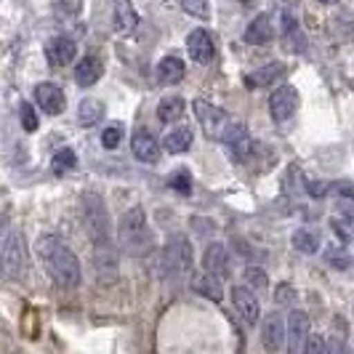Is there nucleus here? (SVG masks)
<instances>
[{
  "mask_svg": "<svg viewBox=\"0 0 354 354\" xmlns=\"http://www.w3.org/2000/svg\"><path fill=\"white\" fill-rule=\"evenodd\" d=\"M77 165V155L72 152V147H62L59 152H53L51 158V168L56 174H64V171H72Z\"/></svg>",
  "mask_w": 354,
  "mask_h": 354,
  "instance_id": "c85d7f7f",
  "label": "nucleus"
},
{
  "mask_svg": "<svg viewBox=\"0 0 354 354\" xmlns=\"http://www.w3.org/2000/svg\"><path fill=\"white\" fill-rule=\"evenodd\" d=\"M131 152H133V158L142 160V162H158L160 160V144L149 131L139 128V131L131 136Z\"/></svg>",
  "mask_w": 354,
  "mask_h": 354,
  "instance_id": "f3484780",
  "label": "nucleus"
},
{
  "mask_svg": "<svg viewBox=\"0 0 354 354\" xmlns=\"http://www.w3.org/2000/svg\"><path fill=\"white\" fill-rule=\"evenodd\" d=\"M118 240L120 248L131 256H147L155 245V234L147 224V213L142 205H133L131 211H125L118 221Z\"/></svg>",
  "mask_w": 354,
  "mask_h": 354,
  "instance_id": "f03ea898",
  "label": "nucleus"
},
{
  "mask_svg": "<svg viewBox=\"0 0 354 354\" xmlns=\"http://www.w3.org/2000/svg\"><path fill=\"white\" fill-rule=\"evenodd\" d=\"M187 51L192 56V62L197 64H211L213 56H216V46H213V35L208 30L197 27L187 35Z\"/></svg>",
  "mask_w": 354,
  "mask_h": 354,
  "instance_id": "f8f14e48",
  "label": "nucleus"
},
{
  "mask_svg": "<svg viewBox=\"0 0 354 354\" xmlns=\"http://www.w3.org/2000/svg\"><path fill=\"white\" fill-rule=\"evenodd\" d=\"M77 120L83 128H93L104 120V104L99 99H83L77 104Z\"/></svg>",
  "mask_w": 354,
  "mask_h": 354,
  "instance_id": "393cba45",
  "label": "nucleus"
},
{
  "mask_svg": "<svg viewBox=\"0 0 354 354\" xmlns=\"http://www.w3.org/2000/svg\"><path fill=\"white\" fill-rule=\"evenodd\" d=\"M93 269H96L99 283H115V277H118V250L112 243L93 245Z\"/></svg>",
  "mask_w": 354,
  "mask_h": 354,
  "instance_id": "9b49d317",
  "label": "nucleus"
},
{
  "mask_svg": "<svg viewBox=\"0 0 354 354\" xmlns=\"http://www.w3.org/2000/svg\"><path fill=\"white\" fill-rule=\"evenodd\" d=\"M299 102H301V99H299V91L293 88V86H280V88L269 96L272 120H277V123L290 120V118L296 115V109H299Z\"/></svg>",
  "mask_w": 354,
  "mask_h": 354,
  "instance_id": "1a4fd4ad",
  "label": "nucleus"
},
{
  "mask_svg": "<svg viewBox=\"0 0 354 354\" xmlns=\"http://www.w3.org/2000/svg\"><path fill=\"white\" fill-rule=\"evenodd\" d=\"M181 8L197 19H208V14H211L208 0H181Z\"/></svg>",
  "mask_w": 354,
  "mask_h": 354,
  "instance_id": "72a5a7b5",
  "label": "nucleus"
},
{
  "mask_svg": "<svg viewBox=\"0 0 354 354\" xmlns=\"http://www.w3.org/2000/svg\"><path fill=\"white\" fill-rule=\"evenodd\" d=\"M290 243H293V248L299 250V253H317V248H319L317 234H315V232H309V230L293 232Z\"/></svg>",
  "mask_w": 354,
  "mask_h": 354,
  "instance_id": "cd10ccee",
  "label": "nucleus"
},
{
  "mask_svg": "<svg viewBox=\"0 0 354 354\" xmlns=\"http://www.w3.org/2000/svg\"><path fill=\"white\" fill-rule=\"evenodd\" d=\"M83 221H86V230H88L93 245L112 243L109 240V213H106L104 200L96 192H88L83 197Z\"/></svg>",
  "mask_w": 354,
  "mask_h": 354,
  "instance_id": "7ed1b4c3",
  "label": "nucleus"
},
{
  "mask_svg": "<svg viewBox=\"0 0 354 354\" xmlns=\"http://www.w3.org/2000/svg\"><path fill=\"white\" fill-rule=\"evenodd\" d=\"M192 109H195L197 123L203 125V133H205L208 139H224V133H227V128H230L232 120L221 106L211 104V102H205V99H195V102H192Z\"/></svg>",
  "mask_w": 354,
  "mask_h": 354,
  "instance_id": "423d86ee",
  "label": "nucleus"
},
{
  "mask_svg": "<svg viewBox=\"0 0 354 354\" xmlns=\"http://www.w3.org/2000/svg\"><path fill=\"white\" fill-rule=\"evenodd\" d=\"M224 147H227V155L234 162H245L253 155V136H250L248 125L245 123H230L227 133H224Z\"/></svg>",
  "mask_w": 354,
  "mask_h": 354,
  "instance_id": "0eeeda50",
  "label": "nucleus"
},
{
  "mask_svg": "<svg viewBox=\"0 0 354 354\" xmlns=\"http://www.w3.org/2000/svg\"><path fill=\"white\" fill-rule=\"evenodd\" d=\"M280 24H283V46H285V51H290V53L306 51V37H304V32L299 30V21H296V19L285 11Z\"/></svg>",
  "mask_w": 354,
  "mask_h": 354,
  "instance_id": "4be33fe9",
  "label": "nucleus"
},
{
  "mask_svg": "<svg viewBox=\"0 0 354 354\" xmlns=\"http://www.w3.org/2000/svg\"><path fill=\"white\" fill-rule=\"evenodd\" d=\"M162 266L168 274L184 277L192 272V243L184 234H174L162 250Z\"/></svg>",
  "mask_w": 354,
  "mask_h": 354,
  "instance_id": "39448f33",
  "label": "nucleus"
},
{
  "mask_svg": "<svg viewBox=\"0 0 354 354\" xmlns=\"http://www.w3.org/2000/svg\"><path fill=\"white\" fill-rule=\"evenodd\" d=\"M245 283H248V288L253 290V293H264L269 280H266L264 269H259V266H248V269H245Z\"/></svg>",
  "mask_w": 354,
  "mask_h": 354,
  "instance_id": "c756f323",
  "label": "nucleus"
},
{
  "mask_svg": "<svg viewBox=\"0 0 354 354\" xmlns=\"http://www.w3.org/2000/svg\"><path fill=\"white\" fill-rule=\"evenodd\" d=\"M230 296H232L234 312L245 319L248 325H256V322L261 319V304H259V296L250 290L248 285H237V288H232Z\"/></svg>",
  "mask_w": 354,
  "mask_h": 354,
  "instance_id": "9d476101",
  "label": "nucleus"
},
{
  "mask_svg": "<svg viewBox=\"0 0 354 354\" xmlns=\"http://www.w3.org/2000/svg\"><path fill=\"white\" fill-rule=\"evenodd\" d=\"M75 56H77V43H75L72 37L56 35L46 43V59L51 62L53 67H64V64H70V62H75Z\"/></svg>",
  "mask_w": 354,
  "mask_h": 354,
  "instance_id": "2eb2a0df",
  "label": "nucleus"
},
{
  "mask_svg": "<svg viewBox=\"0 0 354 354\" xmlns=\"http://www.w3.org/2000/svg\"><path fill=\"white\" fill-rule=\"evenodd\" d=\"M187 75V64L178 56H165L158 64V80L162 86H174Z\"/></svg>",
  "mask_w": 354,
  "mask_h": 354,
  "instance_id": "b1692460",
  "label": "nucleus"
},
{
  "mask_svg": "<svg viewBox=\"0 0 354 354\" xmlns=\"http://www.w3.org/2000/svg\"><path fill=\"white\" fill-rule=\"evenodd\" d=\"M192 288H195L200 296H205V299H211V301H221L224 299V288H221V277H216V274H197L195 280H192Z\"/></svg>",
  "mask_w": 354,
  "mask_h": 354,
  "instance_id": "bb28decb",
  "label": "nucleus"
},
{
  "mask_svg": "<svg viewBox=\"0 0 354 354\" xmlns=\"http://www.w3.org/2000/svg\"><path fill=\"white\" fill-rule=\"evenodd\" d=\"M187 112V102L181 96H165L158 104V120L160 123H176Z\"/></svg>",
  "mask_w": 354,
  "mask_h": 354,
  "instance_id": "a878e982",
  "label": "nucleus"
},
{
  "mask_svg": "<svg viewBox=\"0 0 354 354\" xmlns=\"http://www.w3.org/2000/svg\"><path fill=\"white\" fill-rule=\"evenodd\" d=\"M192 142H195L192 128H189V125H176L174 131H168V133H165L162 147H165L171 155H181V152H187V149L192 147Z\"/></svg>",
  "mask_w": 354,
  "mask_h": 354,
  "instance_id": "5701e85b",
  "label": "nucleus"
},
{
  "mask_svg": "<svg viewBox=\"0 0 354 354\" xmlns=\"http://www.w3.org/2000/svg\"><path fill=\"white\" fill-rule=\"evenodd\" d=\"M245 43L250 46H266L272 37H274V24L269 14H259V17L250 19V24L245 27Z\"/></svg>",
  "mask_w": 354,
  "mask_h": 354,
  "instance_id": "a211bd4d",
  "label": "nucleus"
},
{
  "mask_svg": "<svg viewBox=\"0 0 354 354\" xmlns=\"http://www.w3.org/2000/svg\"><path fill=\"white\" fill-rule=\"evenodd\" d=\"M19 118H21V128H24L27 133L37 131V115L30 102H21V106H19Z\"/></svg>",
  "mask_w": 354,
  "mask_h": 354,
  "instance_id": "473e14b6",
  "label": "nucleus"
},
{
  "mask_svg": "<svg viewBox=\"0 0 354 354\" xmlns=\"http://www.w3.org/2000/svg\"><path fill=\"white\" fill-rule=\"evenodd\" d=\"M112 24L118 35H131L139 27V14L131 0H112Z\"/></svg>",
  "mask_w": 354,
  "mask_h": 354,
  "instance_id": "dca6fc26",
  "label": "nucleus"
},
{
  "mask_svg": "<svg viewBox=\"0 0 354 354\" xmlns=\"http://www.w3.org/2000/svg\"><path fill=\"white\" fill-rule=\"evenodd\" d=\"M309 341V317L306 312H290L288 315V354H299L304 352Z\"/></svg>",
  "mask_w": 354,
  "mask_h": 354,
  "instance_id": "4468645a",
  "label": "nucleus"
},
{
  "mask_svg": "<svg viewBox=\"0 0 354 354\" xmlns=\"http://www.w3.org/2000/svg\"><path fill=\"white\" fill-rule=\"evenodd\" d=\"M301 354H328V341L322 336H309Z\"/></svg>",
  "mask_w": 354,
  "mask_h": 354,
  "instance_id": "f704fd0d",
  "label": "nucleus"
},
{
  "mask_svg": "<svg viewBox=\"0 0 354 354\" xmlns=\"http://www.w3.org/2000/svg\"><path fill=\"white\" fill-rule=\"evenodd\" d=\"M102 75H104V62H102L99 56H83V59L77 62V67H75V80H77V86H83V88L99 83Z\"/></svg>",
  "mask_w": 354,
  "mask_h": 354,
  "instance_id": "6ab92c4d",
  "label": "nucleus"
},
{
  "mask_svg": "<svg viewBox=\"0 0 354 354\" xmlns=\"http://www.w3.org/2000/svg\"><path fill=\"white\" fill-rule=\"evenodd\" d=\"M125 131L120 123H112L104 128V133H102V144H104L106 149H118L120 147V142H123Z\"/></svg>",
  "mask_w": 354,
  "mask_h": 354,
  "instance_id": "7c9ffc66",
  "label": "nucleus"
},
{
  "mask_svg": "<svg viewBox=\"0 0 354 354\" xmlns=\"http://www.w3.org/2000/svg\"><path fill=\"white\" fill-rule=\"evenodd\" d=\"M35 253H37V259H40V264L46 266L48 277H51L59 288L72 290V288L80 285V280H83L80 261H77V256L72 253L70 245H64L56 234H43V237H37Z\"/></svg>",
  "mask_w": 354,
  "mask_h": 354,
  "instance_id": "f257e3e1",
  "label": "nucleus"
},
{
  "mask_svg": "<svg viewBox=\"0 0 354 354\" xmlns=\"http://www.w3.org/2000/svg\"><path fill=\"white\" fill-rule=\"evenodd\" d=\"M288 341V319L280 315V312H272L266 315L264 322H261V344L269 354L280 352Z\"/></svg>",
  "mask_w": 354,
  "mask_h": 354,
  "instance_id": "6e6552de",
  "label": "nucleus"
},
{
  "mask_svg": "<svg viewBox=\"0 0 354 354\" xmlns=\"http://www.w3.org/2000/svg\"><path fill=\"white\" fill-rule=\"evenodd\" d=\"M317 3H330V0H317Z\"/></svg>",
  "mask_w": 354,
  "mask_h": 354,
  "instance_id": "4c0bfd02",
  "label": "nucleus"
},
{
  "mask_svg": "<svg viewBox=\"0 0 354 354\" xmlns=\"http://www.w3.org/2000/svg\"><path fill=\"white\" fill-rule=\"evenodd\" d=\"M227 264H230V253L221 243H211L205 253H203V269L208 274H216V277H224L227 274Z\"/></svg>",
  "mask_w": 354,
  "mask_h": 354,
  "instance_id": "412c9836",
  "label": "nucleus"
},
{
  "mask_svg": "<svg viewBox=\"0 0 354 354\" xmlns=\"http://www.w3.org/2000/svg\"><path fill=\"white\" fill-rule=\"evenodd\" d=\"M330 189H333L336 195L354 197V184H352V181H336V184H330Z\"/></svg>",
  "mask_w": 354,
  "mask_h": 354,
  "instance_id": "e433bc0d",
  "label": "nucleus"
},
{
  "mask_svg": "<svg viewBox=\"0 0 354 354\" xmlns=\"http://www.w3.org/2000/svg\"><path fill=\"white\" fill-rule=\"evenodd\" d=\"M171 187L176 189L178 195H192V174H189L187 168L176 171V174L171 176Z\"/></svg>",
  "mask_w": 354,
  "mask_h": 354,
  "instance_id": "2f4dec72",
  "label": "nucleus"
},
{
  "mask_svg": "<svg viewBox=\"0 0 354 354\" xmlns=\"http://www.w3.org/2000/svg\"><path fill=\"white\" fill-rule=\"evenodd\" d=\"M35 102L37 106L46 112V115H62L64 112V104H67V96L59 83H40L35 88Z\"/></svg>",
  "mask_w": 354,
  "mask_h": 354,
  "instance_id": "ddd939ff",
  "label": "nucleus"
},
{
  "mask_svg": "<svg viewBox=\"0 0 354 354\" xmlns=\"http://www.w3.org/2000/svg\"><path fill=\"white\" fill-rule=\"evenodd\" d=\"M285 72H288L285 70V64L272 62V64H264V67H259L256 72L245 75V86H248V88H264V86H272V83L283 80Z\"/></svg>",
  "mask_w": 354,
  "mask_h": 354,
  "instance_id": "aec40b11",
  "label": "nucleus"
},
{
  "mask_svg": "<svg viewBox=\"0 0 354 354\" xmlns=\"http://www.w3.org/2000/svg\"><path fill=\"white\" fill-rule=\"evenodd\" d=\"M306 189H309L312 197H322V195H328L330 184H325V181H306Z\"/></svg>",
  "mask_w": 354,
  "mask_h": 354,
  "instance_id": "c9c22d12",
  "label": "nucleus"
},
{
  "mask_svg": "<svg viewBox=\"0 0 354 354\" xmlns=\"http://www.w3.org/2000/svg\"><path fill=\"white\" fill-rule=\"evenodd\" d=\"M3 269L8 280H21L27 274V243L17 230L6 232L3 237Z\"/></svg>",
  "mask_w": 354,
  "mask_h": 354,
  "instance_id": "20e7f679",
  "label": "nucleus"
}]
</instances>
